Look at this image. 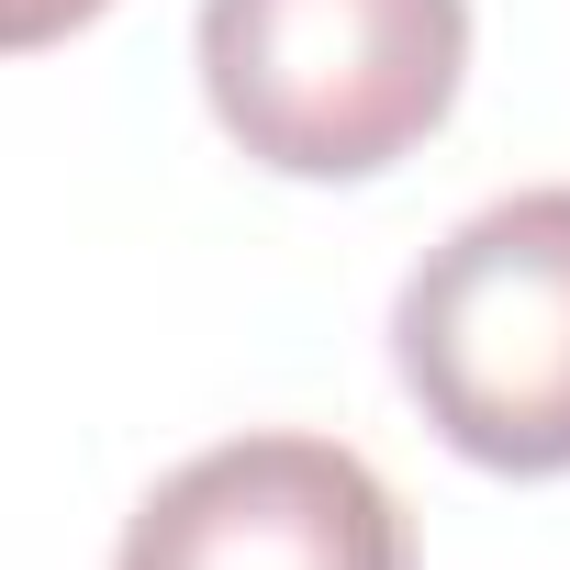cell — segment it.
Returning a JSON list of instances; mask_svg holds the SVG:
<instances>
[{"label":"cell","instance_id":"obj_1","mask_svg":"<svg viewBox=\"0 0 570 570\" xmlns=\"http://www.w3.org/2000/svg\"><path fill=\"white\" fill-rule=\"evenodd\" d=\"M470 79V0H202L213 124L279 179H381Z\"/></svg>","mask_w":570,"mask_h":570},{"label":"cell","instance_id":"obj_2","mask_svg":"<svg viewBox=\"0 0 570 570\" xmlns=\"http://www.w3.org/2000/svg\"><path fill=\"white\" fill-rule=\"evenodd\" d=\"M392 358L425 425L514 481L570 470V179L481 202L392 303Z\"/></svg>","mask_w":570,"mask_h":570},{"label":"cell","instance_id":"obj_3","mask_svg":"<svg viewBox=\"0 0 570 570\" xmlns=\"http://www.w3.org/2000/svg\"><path fill=\"white\" fill-rule=\"evenodd\" d=\"M112 570H414V537L358 448L224 436L135 503Z\"/></svg>","mask_w":570,"mask_h":570},{"label":"cell","instance_id":"obj_4","mask_svg":"<svg viewBox=\"0 0 570 570\" xmlns=\"http://www.w3.org/2000/svg\"><path fill=\"white\" fill-rule=\"evenodd\" d=\"M112 0H0V57H35V46H68L79 23H101Z\"/></svg>","mask_w":570,"mask_h":570}]
</instances>
